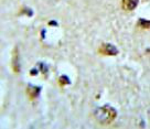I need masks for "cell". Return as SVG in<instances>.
Masks as SVG:
<instances>
[{"mask_svg": "<svg viewBox=\"0 0 150 129\" xmlns=\"http://www.w3.org/2000/svg\"><path fill=\"white\" fill-rule=\"evenodd\" d=\"M94 116H95V119L100 125H108L116 118V111L112 107L103 106L95 111Z\"/></svg>", "mask_w": 150, "mask_h": 129, "instance_id": "1", "label": "cell"}, {"mask_svg": "<svg viewBox=\"0 0 150 129\" xmlns=\"http://www.w3.org/2000/svg\"><path fill=\"white\" fill-rule=\"evenodd\" d=\"M98 52L103 55H116L118 51L112 44H102L98 49Z\"/></svg>", "mask_w": 150, "mask_h": 129, "instance_id": "2", "label": "cell"}, {"mask_svg": "<svg viewBox=\"0 0 150 129\" xmlns=\"http://www.w3.org/2000/svg\"><path fill=\"white\" fill-rule=\"evenodd\" d=\"M138 5V0H122V8L126 11L134 10Z\"/></svg>", "mask_w": 150, "mask_h": 129, "instance_id": "3", "label": "cell"}, {"mask_svg": "<svg viewBox=\"0 0 150 129\" xmlns=\"http://www.w3.org/2000/svg\"><path fill=\"white\" fill-rule=\"evenodd\" d=\"M18 53H17V50H14L13 53V57H12V69H13L14 73H18L19 72V65H18Z\"/></svg>", "mask_w": 150, "mask_h": 129, "instance_id": "4", "label": "cell"}]
</instances>
